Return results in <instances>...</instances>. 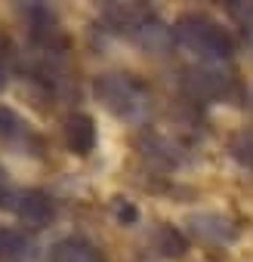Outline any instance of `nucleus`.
Wrapping results in <instances>:
<instances>
[{"label":"nucleus","instance_id":"f257e3e1","mask_svg":"<svg viewBox=\"0 0 253 262\" xmlns=\"http://www.w3.org/2000/svg\"><path fill=\"white\" fill-rule=\"evenodd\" d=\"M173 43L201 59L204 65H222L235 53L231 34L207 13H185L173 22Z\"/></svg>","mask_w":253,"mask_h":262},{"label":"nucleus","instance_id":"f03ea898","mask_svg":"<svg viewBox=\"0 0 253 262\" xmlns=\"http://www.w3.org/2000/svg\"><path fill=\"white\" fill-rule=\"evenodd\" d=\"M93 93L108 114H114L120 120H130V123L145 120L152 111L149 90L130 74H99L93 83Z\"/></svg>","mask_w":253,"mask_h":262},{"label":"nucleus","instance_id":"7ed1b4c3","mask_svg":"<svg viewBox=\"0 0 253 262\" xmlns=\"http://www.w3.org/2000/svg\"><path fill=\"white\" fill-rule=\"evenodd\" d=\"M182 90L195 102H228L238 96V80L222 65H198L182 74Z\"/></svg>","mask_w":253,"mask_h":262},{"label":"nucleus","instance_id":"20e7f679","mask_svg":"<svg viewBox=\"0 0 253 262\" xmlns=\"http://www.w3.org/2000/svg\"><path fill=\"white\" fill-rule=\"evenodd\" d=\"M22 16H25V22H28V31H31V40L40 47V53L44 56H59L62 50H65V34H62V28H59V19H56V13L50 10V7H44V4H28L25 10H22Z\"/></svg>","mask_w":253,"mask_h":262},{"label":"nucleus","instance_id":"39448f33","mask_svg":"<svg viewBox=\"0 0 253 262\" xmlns=\"http://www.w3.org/2000/svg\"><path fill=\"white\" fill-rule=\"evenodd\" d=\"M0 142H7L19 155H31V158H40V151H44V139L10 105H0Z\"/></svg>","mask_w":253,"mask_h":262},{"label":"nucleus","instance_id":"423d86ee","mask_svg":"<svg viewBox=\"0 0 253 262\" xmlns=\"http://www.w3.org/2000/svg\"><path fill=\"white\" fill-rule=\"evenodd\" d=\"M149 19H152V10L142 4H117V0H111V4L102 7V22L114 34L130 37V40L139 37V31L149 25Z\"/></svg>","mask_w":253,"mask_h":262},{"label":"nucleus","instance_id":"0eeeda50","mask_svg":"<svg viewBox=\"0 0 253 262\" xmlns=\"http://www.w3.org/2000/svg\"><path fill=\"white\" fill-rule=\"evenodd\" d=\"M13 213H16L25 225H31V228H44V225L53 222L56 207H53V201H50L40 188H25V191L16 194Z\"/></svg>","mask_w":253,"mask_h":262},{"label":"nucleus","instance_id":"6e6552de","mask_svg":"<svg viewBox=\"0 0 253 262\" xmlns=\"http://www.w3.org/2000/svg\"><path fill=\"white\" fill-rule=\"evenodd\" d=\"M188 228L204 244H231L238 237V225L222 213H195L188 216Z\"/></svg>","mask_w":253,"mask_h":262},{"label":"nucleus","instance_id":"1a4fd4ad","mask_svg":"<svg viewBox=\"0 0 253 262\" xmlns=\"http://www.w3.org/2000/svg\"><path fill=\"white\" fill-rule=\"evenodd\" d=\"M99 142V133H96V120L83 111H74L68 120H65V145L77 155V158H87Z\"/></svg>","mask_w":253,"mask_h":262},{"label":"nucleus","instance_id":"9d476101","mask_svg":"<svg viewBox=\"0 0 253 262\" xmlns=\"http://www.w3.org/2000/svg\"><path fill=\"white\" fill-rule=\"evenodd\" d=\"M149 244H152L155 253L164 256V259H182V256L188 253V241H185V234H182L179 228L167 225V222L155 225V231L149 234Z\"/></svg>","mask_w":253,"mask_h":262},{"label":"nucleus","instance_id":"9b49d317","mask_svg":"<svg viewBox=\"0 0 253 262\" xmlns=\"http://www.w3.org/2000/svg\"><path fill=\"white\" fill-rule=\"evenodd\" d=\"M0 256L13 259V262H31L34 259V244H31V237H25V231L0 225Z\"/></svg>","mask_w":253,"mask_h":262},{"label":"nucleus","instance_id":"f8f14e48","mask_svg":"<svg viewBox=\"0 0 253 262\" xmlns=\"http://www.w3.org/2000/svg\"><path fill=\"white\" fill-rule=\"evenodd\" d=\"M50 262H102V256H99L96 247L87 244L83 237H62V241L53 247Z\"/></svg>","mask_w":253,"mask_h":262},{"label":"nucleus","instance_id":"ddd939ff","mask_svg":"<svg viewBox=\"0 0 253 262\" xmlns=\"http://www.w3.org/2000/svg\"><path fill=\"white\" fill-rule=\"evenodd\" d=\"M133 43H139L145 53H152V56H161V53H167V47L173 43V28H167L161 19H149V25L139 31V37L133 40Z\"/></svg>","mask_w":253,"mask_h":262},{"label":"nucleus","instance_id":"4468645a","mask_svg":"<svg viewBox=\"0 0 253 262\" xmlns=\"http://www.w3.org/2000/svg\"><path fill=\"white\" fill-rule=\"evenodd\" d=\"M228 19H235L244 31H253V4H244V0H228L225 4Z\"/></svg>","mask_w":253,"mask_h":262},{"label":"nucleus","instance_id":"2eb2a0df","mask_svg":"<svg viewBox=\"0 0 253 262\" xmlns=\"http://www.w3.org/2000/svg\"><path fill=\"white\" fill-rule=\"evenodd\" d=\"M111 210H114V219H117L120 225H133V222L139 219L136 204L126 201V198H114V201H111Z\"/></svg>","mask_w":253,"mask_h":262},{"label":"nucleus","instance_id":"dca6fc26","mask_svg":"<svg viewBox=\"0 0 253 262\" xmlns=\"http://www.w3.org/2000/svg\"><path fill=\"white\" fill-rule=\"evenodd\" d=\"M7 77H10V65H7V53H4V43H0V90L7 86Z\"/></svg>","mask_w":253,"mask_h":262}]
</instances>
